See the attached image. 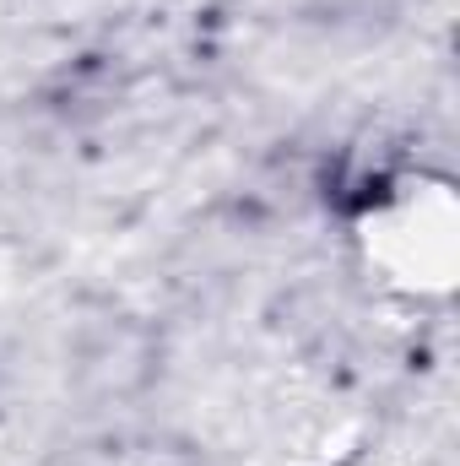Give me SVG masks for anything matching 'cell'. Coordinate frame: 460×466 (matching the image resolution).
Listing matches in <instances>:
<instances>
[{
    "label": "cell",
    "mask_w": 460,
    "mask_h": 466,
    "mask_svg": "<svg viewBox=\"0 0 460 466\" xmlns=\"http://www.w3.org/2000/svg\"><path fill=\"white\" fill-rule=\"evenodd\" d=\"M374 260L412 293H445L455 271V201L445 185H395L374 207Z\"/></svg>",
    "instance_id": "1"
}]
</instances>
